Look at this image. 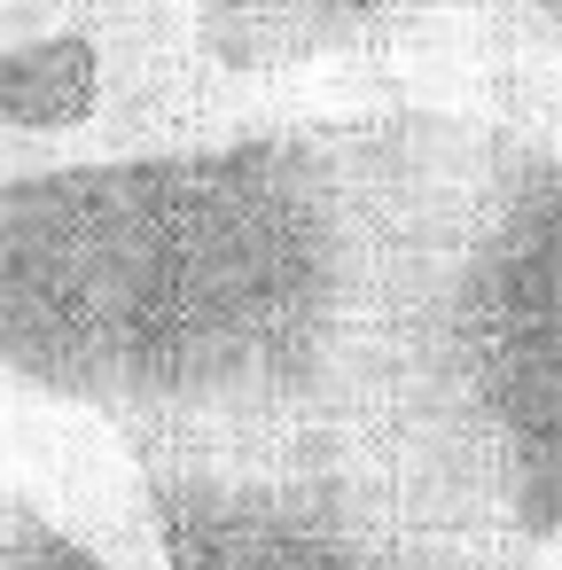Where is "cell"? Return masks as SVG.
I'll list each match as a JSON object with an SVG mask.
<instances>
[{"label":"cell","instance_id":"3","mask_svg":"<svg viewBox=\"0 0 562 570\" xmlns=\"http://www.w3.org/2000/svg\"><path fill=\"white\" fill-rule=\"evenodd\" d=\"M188 134L172 0H0V180Z\"/></svg>","mask_w":562,"mask_h":570},{"label":"cell","instance_id":"4","mask_svg":"<svg viewBox=\"0 0 562 570\" xmlns=\"http://www.w3.org/2000/svg\"><path fill=\"white\" fill-rule=\"evenodd\" d=\"M0 570H126V554L102 531V515L79 523L0 476Z\"/></svg>","mask_w":562,"mask_h":570},{"label":"cell","instance_id":"5","mask_svg":"<svg viewBox=\"0 0 562 570\" xmlns=\"http://www.w3.org/2000/svg\"><path fill=\"white\" fill-rule=\"evenodd\" d=\"M515 9H523V24L539 32V48L562 63V0H515Z\"/></svg>","mask_w":562,"mask_h":570},{"label":"cell","instance_id":"2","mask_svg":"<svg viewBox=\"0 0 562 570\" xmlns=\"http://www.w3.org/2000/svg\"><path fill=\"white\" fill-rule=\"evenodd\" d=\"M445 344L507 531L546 570L562 539V95L492 118L484 196L445 289Z\"/></svg>","mask_w":562,"mask_h":570},{"label":"cell","instance_id":"1","mask_svg":"<svg viewBox=\"0 0 562 570\" xmlns=\"http://www.w3.org/2000/svg\"><path fill=\"white\" fill-rule=\"evenodd\" d=\"M188 134H243L344 110H476L554 102V56L515 0H172Z\"/></svg>","mask_w":562,"mask_h":570}]
</instances>
